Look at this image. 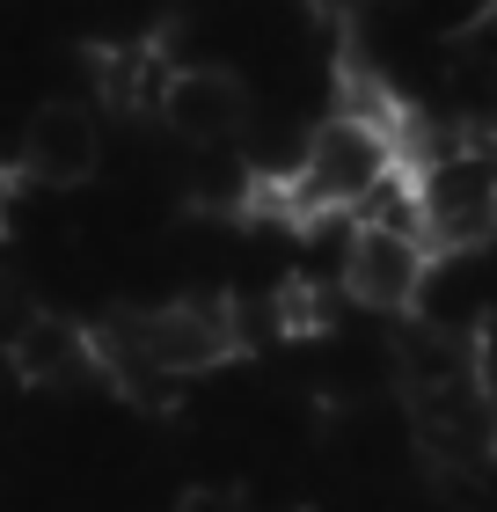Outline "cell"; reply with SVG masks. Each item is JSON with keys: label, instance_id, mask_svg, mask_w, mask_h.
Masks as SVG:
<instances>
[{"label": "cell", "instance_id": "3", "mask_svg": "<svg viewBox=\"0 0 497 512\" xmlns=\"http://www.w3.org/2000/svg\"><path fill=\"white\" fill-rule=\"evenodd\" d=\"M249 110H256V96H249V81L234 74V66L176 59L154 118H161V132H176L191 154H205V147H242V139H249Z\"/></svg>", "mask_w": 497, "mask_h": 512}, {"label": "cell", "instance_id": "5", "mask_svg": "<svg viewBox=\"0 0 497 512\" xmlns=\"http://www.w3.org/2000/svg\"><path fill=\"white\" fill-rule=\"evenodd\" d=\"M0 352H8V374L30 381V388H74L88 374H103L96 366V330H81V322L59 315V308H30L0 337Z\"/></svg>", "mask_w": 497, "mask_h": 512}, {"label": "cell", "instance_id": "1", "mask_svg": "<svg viewBox=\"0 0 497 512\" xmlns=\"http://www.w3.org/2000/svg\"><path fill=\"white\" fill-rule=\"evenodd\" d=\"M417 169L424 198V242L432 256H483L497 242V132L454 125Z\"/></svg>", "mask_w": 497, "mask_h": 512}, {"label": "cell", "instance_id": "4", "mask_svg": "<svg viewBox=\"0 0 497 512\" xmlns=\"http://www.w3.org/2000/svg\"><path fill=\"white\" fill-rule=\"evenodd\" d=\"M103 169V118L88 103H37L15 139V183L37 191H81Z\"/></svg>", "mask_w": 497, "mask_h": 512}, {"label": "cell", "instance_id": "2", "mask_svg": "<svg viewBox=\"0 0 497 512\" xmlns=\"http://www.w3.org/2000/svg\"><path fill=\"white\" fill-rule=\"evenodd\" d=\"M432 242L424 235H395V227H359L344 256V308H359L373 322H410L432 286Z\"/></svg>", "mask_w": 497, "mask_h": 512}, {"label": "cell", "instance_id": "6", "mask_svg": "<svg viewBox=\"0 0 497 512\" xmlns=\"http://www.w3.org/2000/svg\"><path fill=\"white\" fill-rule=\"evenodd\" d=\"M476 395L497 410V315L476 322Z\"/></svg>", "mask_w": 497, "mask_h": 512}]
</instances>
